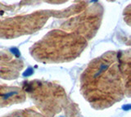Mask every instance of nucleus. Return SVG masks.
Masks as SVG:
<instances>
[{
	"mask_svg": "<svg viewBox=\"0 0 131 117\" xmlns=\"http://www.w3.org/2000/svg\"><path fill=\"white\" fill-rule=\"evenodd\" d=\"M93 70L84 73L82 79V90L90 102L97 107H106L122 98L126 88L118 70L112 68L110 62H102Z\"/></svg>",
	"mask_w": 131,
	"mask_h": 117,
	"instance_id": "obj_1",
	"label": "nucleus"
},
{
	"mask_svg": "<svg viewBox=\"0 0 131 117\" xmlns=\"http://www.w3.org/2000/svg\"><path fill=\"white\" fill-rule=\"evenodd\" d=\"M24 99L23 92L18 88L0 86V106L7 105L14 101H21Z\"/></svg>",
	"mask_w": 131,
	"mask_h": 117,
	"instance_id": "obj_2",
	"label": "nucleus"
},
{
	"mask_svg": "<svg viewBox=\"0 0 131 117\" xmlns=\"http://www.w3.org/2000/svg\"><path fill=\"white\" fill-rule=\"evenodd\" d=\"M7 117H43L39 113L36 112L33 110H25L20 111H16L15 113H12V115H7Z\"/></svg>",
	"mask_w": 131,
	"mask_h": 117,
	"instance_id": "obj_3",
	"label": "nucleus"
}]
</instances>
